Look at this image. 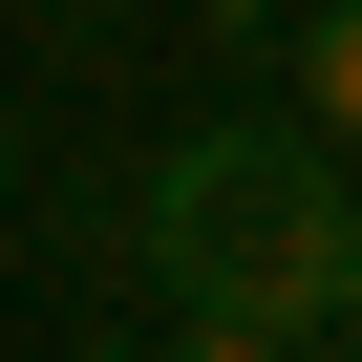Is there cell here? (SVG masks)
<instances>
[{
    "label": "cell",
    "instance_id": "5",
    "mask_svg": "<svg viewBox=\"0 0 362 362\" xmlns=\"http://www.w3.org/2000/svg\"><path fill=\"white\" fill-rule=\"evenodd\" d=\"M298 362H362V298H341V320H298Z\"/></svg>",
    "mask_w": 362,
    "mask_h": 362
},
{
    "label": "cell",
    "instance_id": "2",
    "mask_svg": "<svg viewBox=\"0 0 362 362\" xmlns=\"http://www.w3.org/2000/svg\"><path fill=\"white\" fill-rule=\"evenodd\" d=\"M277 107L362 170V0H298V22H277Z\"/></svg>",
    "mask_w": 362,
    "mask_h": 362
},
{
    "label": "cell",
    "instance_id": "4",
    "mask_svg": "<svg viewBox=\"0 0 362 362\" xmlns=\"http://www.w3.org/2000/svg\"><path fill=\"white\" fill-rule=\"evenodd\" d=\"M192 22H214V43H277V22H298V0H192Z\"/></svg>",
    "mask_w": 362,
    "mask_h": 362
},
{
    "label": "cell",
    "instance_id": "6",
    "mask_svg": "<svg viewBox=\"0 0 362 362\" xmlns=\"http://www.w3.org/2000/svg\"><path fill=\"white\" fill-rule=\"evenodd\" d=\"M64 362H128V341H64Z\"/></svg>",
    "mask_w": 362,
    "mask_h": 362
},
{
    "label": "cell",
    "instance_id": "3",
    "mask_svg": "<svg viewBox=\"0 0 362 362\" xmlns=\"http://www.w3.org/2000/svg\"><path fill=\"white\" fill-rule=\"evenodd\" d=\"M149 362H298V341H277V320H170Z\"/></svg>",
    "mask_w": 362,
    "mask_h": 362
},
{
    "label": "cell",
    "instance_id": "1",
    "mask_svg": "<svg viewBox=\"0 0 362 362\" xmlns=\"http://www.w3.org/2000/svg\"><path fill=\"white\" fill-rule=\"evenodd\" d=\"M107 256H149V298L170 320H341L362 298V170L298 128V107H214V128H170L149 170H128V235Z\"/></svg>",
    "mask_w": 362,
    "mask_h": 362
}]
</instances>
